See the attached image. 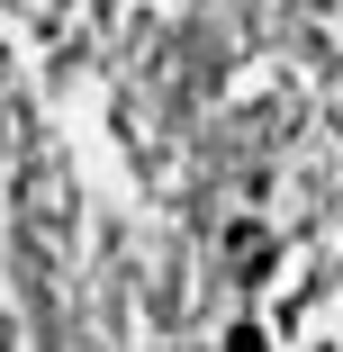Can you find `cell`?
Masks as SVG:
<instances>
[{"label":"cell","mask_w":343,"mask_h":352,"mask_svg":"<svg viewBox=\"0 0 343 352\" xmlns=\"http://www.w3.org/2000/svg\"><path fill=\"white\" fill-rule=\"evenodd\" d=\"M226 253H235L244 271H262V253H271V235H262V226H235V235H226Z\"/></svg>","instance_id":"6da1fadb"},{"label":"cell","mask_w":343,"mask_h":352,"mask_svg":"<svg viewBox=\"0 0 343 352\" xmlns=\"http://www.w3.org/2000/svg\"><path fill=\"white\" fill-rule=\"evenodd\" d=\"M226 352H271V343H262L253 325H235V343H226Z\"/></svg>","instance_id":"7a4b0ae2"}]
</instances>
